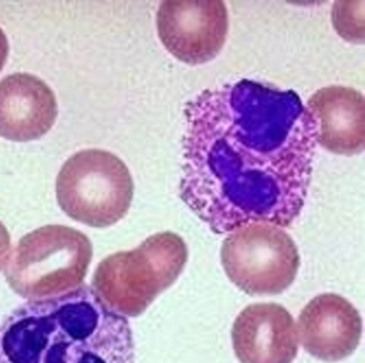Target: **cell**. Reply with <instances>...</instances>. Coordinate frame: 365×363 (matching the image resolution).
<instances>
[{
	"instance_id": "13",
	"label": "cell",
	"mask_w": 365,
	"mask_h": 363,
	"mask_svg": "<svg viewBox=\"0 0 365 363\" xmlns=\"http://www.w3.org/2000/svg\"><path fill=\"white\" fill-rule=\"evenodd\" d=\"M8 55H9V42L5 32L0 28V72L7 62Z\"/></svg>"
},
{
	"instance_id": "12",
	"label": "cell",
	"mask_w": 365,
	"mask_h": 363,
	"mask_svg": "<svg viewBox=\"0 0 365 363\" xmlns=\"http://www.w3.org/2000/svg\"><path fill=\"white\" fill-rule=\"evenodd\" d=\"M11 252V237L7 228L0 222V270L4 268Z\"/></svg>"
},
{
	"instance_id": "11",
	"label": "cell",
	"mask_w": 365,
	"mask_h": 363,
	"mask_svg": "<svg viewBox=\"0 0 365 363\" xmlns=\"http://www.w3.org/2000/svg\"><path fill=\"white\" fill-rule=\"evenodd\" d=\"M315 124L316 142L322 147L351 156L365 147L364 96L354 88L329 85L307 100Z\"/></svg>"
},
{
	"instance_id": "10",
	"label": "cell",
	"mask_w": 365,
	"mask_h": 363,
	"mask_svg": "<svg viewBox=\"0 0 365 363\" xmlns=\"http://www.w3.org/2000/svg\"><path fill=\"white\" fill-rule=\"evenodd\" d=\"M58 105L41 79L16 73L0 81V136L26 142L41 138L54 125Z\"/></svg>"
},
{
	"instance_id": "5",
	"label": "cell",
	"mask_w": 365,
	"mask_h": 363,
	"mask_svg": "<svg viewBox=\"0 0 365 363\" xmlns=\"http://www.w3.org/2000/svg\"><path fill=\"white\" fill-rule=\"evenodd\" d=\"M133 194L129 169L118 156L104 149L78 152L57 175L61 209L72 219L93 228H106L123 219Z\"/></svg>"
},
{
	"instance_id": "8",
	"label": "cell",
	"mask_w": 365,
	"mask_h": 363,
	"mask_svg": "<svg viewBox=\"0 0 365 363\" xmlns=\"http://www.w3.org/2000/svg\"><path fill=\"white\" fill-rule=\"evenodd\" d=\"M240 363H292L299 337L292 314L279 303H253L240 312L232 329Z\"/></svg>"
},
{
	"instance_id": "3",
	"label": "cell",
	"mask_w": 365,
	"mask_h": 363,
	"mask_svg": "<svg viewBox=\"0 0 365 363\" xmlns=\"http://www.w3.org/2000/svg\"><path fill=\"white\" fill-rule=\"evenodd\" d=\"M187 254L182 237L173 232L157 233L135 249L102 260L93 273L91 288L113 311L136 317L178 279Z\"/></svg>"
},
{
	"instance_id": "7",
	"label": "cell",
	"mask_w": 365,
	"mask_h": 363,
	"mask_svg": "<svg viewBox=\"0 0 365 363\" xmlns=\"http://www.w3.org/2000/svg\"><path fill=\"white\" fill-rule=\"evenodd\" d=\"M157 29L165 48L180 61H211L225 44L228 12L220 0H168L157 13Z\"/></svg>"
},
{
	"instance_id": "6",
	"label": "cell",
	"mask_w": 365,
	"mask_h": 363,
	"mask_svg": "<svg viewBox=\"0 0 365 363\" xmlns=\"http://www.w3.org/2000/svg\"><path fill=\"white\" fill-rule=\"evenodd\" d=\"M222 264L230 281L249 295H277L292 285L300 266L294 239L281 226L245 224L224 239Z\"/></svg>"
},
{
	"instance_id": "9",
	"label": "cell",
	"mask_w": 365,
	"mask_h": 363,
	"mask_svg": "<svg viewBox=\"0 0 365 363\" xmlns=\"http://www.w3.org/2000/svg\"><path fill=\"white\" fill-rule=\"evenodd\" d=\"M298 337L311 356L336 362L349 357L362 335V318L358 310L336 294L318 295L301 311Z\"/></svg>"
},
{
	"instance_id": "2",
	"label": "cell",
	"mask_w": 365,
	"mask_h": 363,
	"mask_svg": "<svg viewBox=\"0 0 365 363\" xmlns=\"http://www.w3.org/2000/svg\"><path fill=\"white\" fill-rule=\"evenodd\" d=\"M129 322L91 286L23 303L0 322V363H134Z\"/></svg>"
},
{
	"instance_id": "1",
	"label": "cell",
	"mask_w": 365,
	"mask_h": 363,
	"mask_svg": "<svg viewBox=\"0 0 365 363\" xmlns=\"http://www.w3.org/2000/svg\"><path fill=\"white\" fill-rule=\"evenodd\" d=\"M180 196L217 234L289 226L311 182L315 124L292 90L241 79L187 104Z\"/></svg>"
},
{
	"instance_id": "4",
	"label": "cell",
	"mask_w": 365,
	"mask_h": 363,
	"mask_svg": "<svg viewBox=\"0 0 365 363\" xmlns=\"http://www.w3.org/2000/svg\"><path fill=\"white\" fill-rule=\"evenodd\" d=\"M93 256V243L81 231L41 226L19 241L6 266V280L23 298L59 296L82 285Z\"/></svg>"
}]
</instances>
